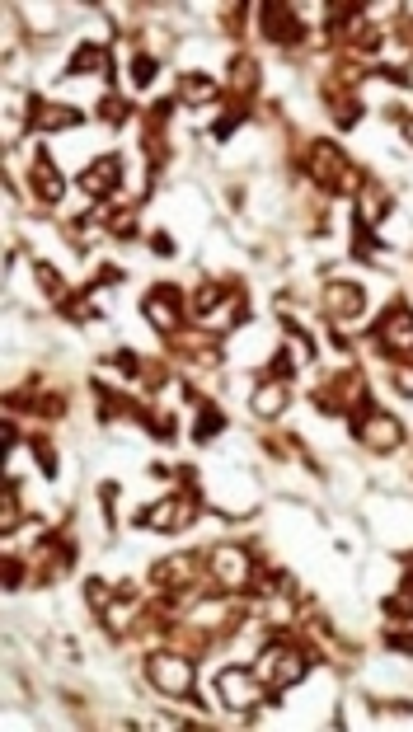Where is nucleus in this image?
I'll return each mask as SVG.
<instances>
[{
    "label": "nucleus",
    "mask_w": 413,
    "mask_h": 732,
    "mask_svg": "<svg viewBox=\"0 0 413 732\" xmlns=\"http://www.w3.org/2000/svg\"><path fill=\"white\" fill-rule=\"evenodd\" d=\"M198 521V493H174V498H160L141 512V526L151 531H165V535H179Z\"/></svg>",
    "instance_id": "obj_4"
},
{
    "label": "nucleus",
    "mask_w": 413,
    "mask_h": 732,
    "mask_svg": "<svg viewBox=\"0 0 413 732\" xmlns=\"http://www.w3.org/2000/svg\"><path fill=\"white\" fill-rule=\"evenodd\" d=\"M141 310H146V320H151L160 334H179V329H184V296H179V287H155Z\"/></svg>",
    "instance_id": "obj_9"
},
{
    "label": "nucleus",
    "mask_w": 413,
    "mask_h": 732,
    "mask_svg": "<svg viewBox=\"0 0 413 732\" xmlns=\"http://www.w3.org/2000/svg\"><path fill=\"white\" fill-rule=\"evenodd\" d=\"M376 343H381L390 357H413V310L404 301L390 305L376 324Z\"/></svg>",
    "instance_id": "obj_8"
},
{
    "label": "nucleus",
    "mask_w": 413,
    "mask_h": 732,
    "mask_svg": "<svg viewBox=\"0 0 413 732\" xmlns=\"http://www.w3.org/2000/svg\"><path fill=\"white\" fill-rule=\"evenodd\" d=\"M85 601H90V606L99 610V615H104V610H108V601H113V592H108V587H104V582H99V578H90V582H85Z\"/></svg>",
    "instance_id": "obj_26"
},
{
    "label": "nucleus",
    "mask_w": 413,
    "mask_h": 732,
    "mask_svg": "<svg viewBox=\"0 0 413 732\" xmlns=\"http://www.w3.org/2000/svg\"><path fill=\"white\" fill-rule=\"evenodd\" d=\"M33 456H38V465H43L47 474H57V456H52V446H47L43 437H33Z\"/></svg>",
    "instance_id": "obj_31"
},
{
    "label": "nucleus",
    "mask_w": 413,
    "mask_h": 732,
    "mask_svg": "<svg viewBox=\"0 0 413 732\" xmlns=\"http://www.w3.org/2000/svg\"><path fill=\"white\" fill-rule=\"evenodd\" d=\"M240 122H245V113H240V108H235V113H226V118H216L212 137H216V141H226L230 132H235V127H240Z\"/></svg>",
    "instance_id": "obj_29"
},
{
    "label": "nucleus",
    "mask_w": 413,
    "mask_h": 732,
    "mask_svg": "<svg viewBox=\"0 0 413 732\" xmlns=\"http://www.w3.org/2000/svg\"><path fill=\"white\" fill-rule=\"evenodd\" d=\"M259 19H263V33H268L273 43H301V38H306V24L296 19L291 5H263Z\"/></svg>",
    "instance_id": "obj_12"
},
{
    "label": "nucleus",
    "mask_w": 413,
    "mask_h": 732,
    "mask_svg": "<svg viewBox=\"0 0 413 732\" xmlns=\"http://www.w3.org/2000/svg\"><path fill=\"white\" fill-rule=\"evenodd\" d=\"M207 568H212V578L226 587V592H245L249 582H254V559H249L240 545H216L207 554Z\"/></svg>",
    "instance_id": "obj_6"
},
{
    "label": "nucleus",
    "mask_w": 413,
    "mask_h": 732,
    "mask_svg": "<svg viewBox=\"0 0 413 732\" xmlns=\"http://www.w3.org/2000/svg\"><path fill=\"white\" fill-rule=\"evenodd\" d=\"M43 559H38V578L43 582H57L71 568V559H76V549H71V540H62V535H52V540H43V549H38Z\"/></svg>",
    "instance_id": "obj_16"
},
{
    "label": "nucleus",
    "mask_w": 413,
    "mask_h": 732,
    "mask_svg": "<svg viewBox=\"0 0 413 732\" xmlns=\"http://www.w3.org/2000/svg\"><path fill=\"white\" fill-rule=\"evenodd\" d=\"M151 582L169 596L188 592V587L198 582V559H193V554H169V559H160V564L151 568Z\"/></svg>",
    "instance_id": "obj_10"
},
{
    "label": "nucleus",
    "mask_w": 413,
    "mask_h": 732,
    "mask_svg": "<svg viewBox=\"0 0 413 732\" xmlns=\"http://www.w3.org/2000/svg\"><path fill=\"white\" fill-rule=\"evenodd\" d=\"M113 366L123 371V376H141V362H137V352H118L113 357Z\"/></svg>",
    "instance_id": "obj_32"
},
{
    "label": "nucleus",
    "mask_w": 413,
    "mask_h": 732,
    "mask_svg": "<svg viewBox=\"0 0 413 732\" xmlns=\"http://www.w3.org/2000/svg\"><path fill=\"white\" fill-rule=\"evenodd\" d=\"M104 66H108V52H104V47H76L66 71H71V76H94V71H104Z\"/></svg>",
    "instance_id": "obj_19"
},
{
    "label": "nucleus",
    "mask_w": 413,
    "mask_h": 732,
    "mask_svg": "<svg viewBox=\"0 0 413 732\" xmlns=\"http://www.w3.org/2000/svg\"><path fill=\"white\" fill-rule=\"evenodd\" d=\"M80 122V108L71 104H47V99H33L29 104V132H66Z\"/></svg>",
    "instance_id": "obj_13"
},
{
    "label": "nucleus",
    "mask_w": 413,
    "mask_h": 732,
    "mask_svg": "<svg viewBox=\"0 0 413 732\" xmlns=\"http://www.w3.org/2000/svg\"><path fill=\"white\" fill-rule=\"evenodd\" d=\"M29 188H33V198L47 202V207H57V202H62L66 183H62V174L52 169V160H47V155H38V160H33V169H29Z\"/></svg>",
    "instance_id": "obj_15"
},
{
    "label": "nucleus",
    "mask_w": 413,
    "mask_h": 732,
    "mask_svg": "<svg viewBox=\"0 0 413 732\" xmlns=\"http://www.w3.org/2000/svg\"><path fill=\"white\" fill-rule=\"evenodd\" d=\"M155 249H160V259H169V254H174V240H169V235H155Z\"/></svg>",
    "instance_id": "obj_36"
},
{
    "label": "nucleus",
    "mask_w": 413,
    "mask_h": 732,
    "mask_svg": "<svg viewBox=\"0 0 413 732\" xmlns=\"http://www.w3.org/2000/svg\"><path fill=\"white\" fill-rule=\"evenodd\" d=\"M352 432H357V442L367 446V451H395L404 442V423H399L395 413H381V409H362L357 423H352Z\"/></svg>",
    "instance_id": "obj_5"
},
{
    "label": "nucleus",
    "mask_w": 413,
    "mask_h": 732,
    "mask_svg": "<svg viewBox=\"0 0 413 732\" xmlns=\"http://www.w3.org/2000/svg\"><path fill=\"white\" fill-rule=\"evenodd\" d=\"M216 690H221L226 709H235V714H254V709H263V704H273V690L263 686V676L259 671H245V667L221 671Z\"/></svg>",
    "instance_id": "obj_3"
},
{
    "label": "nucleus",
    "mask_w": 413,
    "mask_h": 732,
    "mask_svg": "<svg viewBox=\"0 0 413 732\" xmlns=\"http://www.w3.org/2000/svg\"><path fill=\"white\" fill-rule=\"evenodd\" d=\"M306 671H310V653L296 648V643H268L259 657V676L273 695L277 690H291L296 681H306Z\"/></svg>",
    "instance_id": "obj_2"
},
{
    "label": "nucleus",
    "mask_w": 413,
    "mask_h": 732,
    "mask_svg": "<svg viewBox=\"0 0 413 732\" xmlns=\"http://www.w3.org/2000/svg\"><path fill=\"white\" fill-rule=\"evenodd\" d=\"M221 99V85L212 76H184L179 80V104H216Z\"/></svg>",
    "instance_id": "obj_17"
},
{
    "label": "nucleus",
    "mask_w": 413,
    "mask_h": 732,
    "mask_svg": "<svg viewBox=\"0 0 413 732\" xmlns=\"http://www.w3.org/2000/svg\"><path fill=\"white\" fill-rule=\"evenodd\" d=\"M33 277H38V287H47V296H52V301H66V282H62V273H57V268H52V263H33Z\"/></svg>",
    "instance_id": "obj_21"
},
{
    "label": "nucleus",
    "mask_w": 413,
    "mask_h": 732,
    "mask_svg": "<svg viewBox=\"0 0 413 732\" xmlns=\"http://www.w3.org/2000/svg\"><path fill=\"white\" fill-rule=\"evenodd\" d=\"M99 113H104V122H123L127 118V99H118V94H104V108H99Z\"/></svg>",
    "instance_id": "obj_28"
},
{
    "label": "nucleus",
    "mask_w": 413,
    "mask_h": 732,
    "mask_svg": "<svg viewBox=\"0 0 413 732\" xmlns=\"http://www.w3.org/2000/svg\"><path fill=\"white\" fill-rule=\"evenodd\" d=\"M404 137H409V141H413V118H409V122H404Z\"/></svg>",
    "instance_id": "obj_39"
},
{
    "label": "nucleus",
    "mask_w": 413,
    "mask_h": 732,
    "mask_svg": "<svg viewBox=\"0 0 413 732\" xmlns=\"http://www.w3.org/2000/svg\"><path fill=\"white\" fill-rule=\"evenodd\" d=\"M198 409H202V423H198V432H193V437H198V442H207L212 432H221V423H226V418H221L212 404H198Z\"/></svg>",
    "instance_id": "obj_24"
},
{
    "label": "nucleus",
    "mask_w": 413,
    "mask_h": 732,
    "mask_svg": "<svg viewBox=\"0 0 413 732\" xmlns=\"http://www.w3.org/2000/svg\"><path fill=\"white\" fill-rule=\"evenodd\" d=\"M15 442H19V427H15V423H5V427H0V446L10 451V446H15Z\"/></svg>",
    "instance_id": "obj_35"
},
{
    "label": "nucleus",
    "mask_w": 413,
    "mask_h": 732,
    "mask_svg": "<svg viewBox=\"0 0 413 732\" xmlns=\"http://www.w3.org/2000/svg\"><path fill=\"white\" fill-rule=\"evenodd\" d=\"M24 521V507H19V488H5L0 493V531H15Z\"/></svg>",
    "instance_id": "obj_23"
},
{
    "label": "nucleus",
    "mask_w": 413,
    "mask_h": 732,
    "mask_svg": "<svg viewBox=\"0 0 413 732\" xmlns=\"http://www.w3.org/2000/svg\"><path fill=\"white\" fill-rule=\"evenodd\" d=\"M151 80H155V61L146 57V52H137V57H132V85H141V90H146Z\"/></svg>",
    "instance_id": "obj_25"
},
{
    "label": "nucleus",
    "mask_w": 413,
    "mask_h": 732,
    "mask_svg": "<svg viewBox=\"0 0 413 732\" xmlns=\"http://www.w3.org/2000/svg\"><path fill=\"white\" fill-rule=\"evenodd\" d=\"M0 578H5V587H19V582H24V564H19V559H5Z\"/></svg>",
    "instance_id": "obj_33"
},
{
    "label": "nucleus",
    "mask_w": 413,
    "mask_h": 732,
    "mask_svg": "<svg viewBox=\"0 0 413 732\" xmlns=\"http://www.w3.org/2000/svg\"><path fill=\"white\" fill-rule=\"evenodd\" d=\"M118 183H123V160H118V155H99V160L80 174V188H85L90 198H113Z\"/></svg>",
    "instance_id": "obj_11"
},
{
    "label": "nucleus",
    "mask_w": 413,
    "mask_h": 732,
    "mask_svg": "<svg viewBox=\"0 0 413 732\" xmlns=\"http://www.w3.org/2000/svg\"><path fill=\"white\" fill-rule=\"evenodd\" d=\"M390 643H395V648H404V653H413V634H395Z\"/></svg>",
    "instance_id": "obj_37"
},
{
    "label": "nucleus",
    "mask_w": 413,
    "mask_h": 732,
    "mask_svg": "<svg viewBox=\"0 0 413 732\" xmlns=\"http://www.w3.org/2000/svg\"><path fill=\"white\" fill-rule=\"evenodd\" d=\"M324 310L334 315V320H357L362 310H367V296L357 282H334V287L324 291Z\"/></svg>",
    "instance_id": "obj_14"
},
{
    "label": "nucleus",
    "mask_w": 413,
    "mask_h": 732,
    "mask_svg": "<svg viewBox=\"0 0 413 732\" xmlns=\"http://www.w3.org/2000/svg\"><path fill=\"white\" fill-rule=\"evenodd\" d=\"M334 118H338V122H343V127H352V122L362 118V108L352 104V99H334Z\"/></svg>",
    "instance_id": "obj_30"
},
{
    "label": "nucleus",
    "mask_w": 413,
    "mask_h": 732,
    "mask_svg": "<svg viewBox=\"0 0 413 732\" xmlns=\"http://www.w3.org/2000/svg\"><path fill=\"white\" fill-rule=\"evenodd\" d=\"M104 226L113 230V235H132L137 221H132V212H104Z\"/></svg>",
    "instance_id": "obj_27"
},
{
    "label": "nucleus",
    "mask_w": 413,
    "mask_h": 732,
    "mask_svg": "<svg viewBox=\"0 0 413 732\" xmlns=\"http://www.w3.org/2000/svg\"><path fill=\"white\" fill-rule=\"evenodd\" d=\"M385 615H395V620H409L413 615V578L399 582L395 596H385Z\"/></svg>",
    "instance_id": "obj_22"
},
{
    "label": "nucleus",
    "mask_w": 413,
    "mask_h": 732,
    "mask_svg": "<svg viewBox=\"0 0 413 732\" xmlns=\"http://www.w3.org/2000/svg\"><path fill=\"white\" fill-rule=\"evenodd\" d=\"M390 76H395V80H409V85H413V71H390Z\"/></svg>",
    "instance_id": "obj_38"
},
{
    "label": "nucleus",
    "mask_w": 413,
    "mask_h": 732,
    "mask_svg": "<svg viewBox=\"0 0 413 732\" xmlns=\"http://www.w3.org/2000/svg\"><path fill=\"white\" fill-rule=\"evenodd\" d=\"M306 174L320 183L324 193H338V198H352V193L367 188V183H362V169L352 165L334 141H315V146H310L306 151Z\"/></svg>",
    "instance_id": "obj_1"
},
{
    "label": "nucleus",
    "mask_w": 413,
    "mask_h": 732,
    "mask_svg": "<svg viewBox=\"0 0 413 732\" xmlns=\"http://www.w3.org/2000/svg\"><path fill=\"white\" fill-rule=\"evenodd\" d=\"M254 85H259V66H254V57H235V61H230V90L249 94Z\"/></svg>",
    "instance_id": "obj_20"
},
{
    "label": "nucleus",
    "mask_w": 413,
    "mask_h": 732,
    "mask_svg": "<svg viewBox=\"0 0 413 732\" xmlns=\"http://www.w3.org/2000/svg\"><path fill=\"white\" fill-rule=\"evenodd\" d=\"M282 409H287V381H268L254 390V413L259 418H277Z\"/></svg>",
    "instance_id": "obj_18"
},
{
    "label": "nucleus",
    "mask_w": 413,
    "mask_h": 732,
    "mask_svg": "<svg viewBox=\"0 0 413 732\" xmlns=\"http://www.w3.org/2000/svg\"><path fill=\"white\" fill-rule=\"evenodd\" d=\"M146 676H151V686L165 690V695H179V700L193 695V662H188L184 653H155Z\"/></svg>",
    "instance_id": "obj_7"
},
{
    "label": "nucleus",
    "mask_w": 413,
    "mask_h": 732,
    "mask_svg": "<svg viewBox=\"0 0 413 732\" xmlns=\"http://www.w3.org/2000/svg\"><path fill=\"white\" fill-rule=\"evenodd\" d=\"M395 385L404 395H413V366H395Z\"/></svg>",
    "instance_id": "obj_34"
}]
</instances>
